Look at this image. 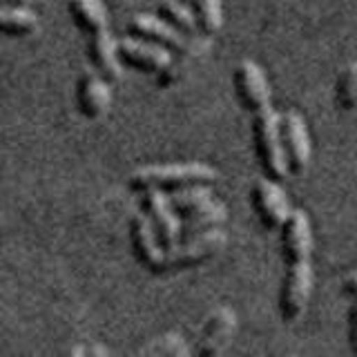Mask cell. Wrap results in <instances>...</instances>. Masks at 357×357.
<instances>
[{
  "instance_id": "1",
  "label": "cell",
  "mask_w": 357,
  "mask_h": 357,
  "mask_svg": "<svg viewBox=\"0 0 357 357\" xmlns=\"http://www.w3.org/2000/svg\"><path fill=\"white\" fill-rule=\"evenodd\" d=\"M282 255L286 264L282 293H279V315L286 324H295L306 312L312 293V230L304 210H293L284 221Z\"/></svg>"
},
{
  "instance_id": "2",
  "label": "cell",
  "mask_w": 357,
  "mask_h": 357,
  "mask_svg": "<svg viewBox=\"0 0 357 357\" xmlns=\"http://www.w3.org/2000/svg\"><path fill=\"white\" fill-rule=\"evenodd\" d=\"M219 172L208 163H170V165H143L130 174V188L134 192L143 190H178L185 185H212Z\"/></svg>"
},
{
  "instance_id": "3",
  "label": "cell",
  "mask_w": 357,
  "mask_h": 357,
  "mask_svg": "<svg viewBox=\"0 0 357 357\" xmlns=\"http://www.w3.org/2000/svg\"><path fill=\"white\" fill-rule=\"evenodd\" d=\"M252 116V139H255V152L259 159L261 170L273 181H282L290 176L284 150H282V137H279V114L273 105H266L250 112Z\"/></svg>"
},
{
  "instance_id": "4",
  "label": "cell",
  "mask_w": 357,
  "mask_h": 357,
  "mask_svg": "<svg viewBox=\"0 0 357 357\" xmlns=\"http://www.w3.org/2000/svg\"><path fill=\"white\" fill-rule=\"evenodd\" d=\"M130 36L145 38L150 43L161 45V47L170 50L174 54H183V56H201L210 50V40L208 38H199V36H190V33L178 31L172 27L170 22H165L159 16L152 14H137L128 25Z\"/></svg>"
},
{
  "instance_id": "5",
  "label": "cell",
  "mask_w": 357,
  "mask_h": 357,
  "mask_svg": "<svg viewBox=\"0 0 357 357\" xmlns=\"http://www.w3.org/2000/svg\"><path fill=\"white\" fill-rule=\"evenodd\" d=\"M226 243H228V234L221 228H212L201 234H195V237L181 239L172 250L165 252L163 273L183 271V268H195L199 264H204L210 257L221 252Z\"/></svg>"
},
{
  "instance_id": "6",
  "label": "cell",
  "mask_w": 357,
  "mask_h": 357,
  "mask_svg": "<svg viewBox=\"0 0 357 357\" xmlns=\"http://www.w3.org/2000/svg\"><path fill=\"white\" fill-rule=\"evenodd\" d=\"M279 137H282V150L290 176H301L310 165V137L304 116L297 112H284L279 114Z\"/></svg>"
},
{
  "instance_id": "7",
  "label": "cell",
  "mask_w": 357,
  "mask_h": 357,
  "mask_svg": "<svg viewBox=\"0 0 357 357\" xmlns=\"http://www.w3.org/2000/svg\"><path fill=\"white\" fill-rule=\"evenodd\" d=\"M143 210L150 217L152 226L159 234L161 245L167 250H172L181 239V217L176 215L170 199L163 190H143Z\"/></svg>"
},
{
  "instance_id": "8",
  "label": "cell",
  "mask_w": 357,
  "mask_h": 357,
  "mask_svg": "<svg viewBox=\"0 0 357 357\" xmlns=\"http://www.w3.org/2000/svg\"><path fill=\"white\" fill-rule=\"evenodd\" d=\"M116 52L123 63L130 67H137V70L145 74L159 76L165 67L172 63L170 50H165L161 45L150 43L145 38H137V36H126L116 40Z\"/></svg>"
},
{
  "instance_id": "9",
  "label": "cell",
  "mask_w": 357,
  "mask_h": 357,
  "mask_svg": "<svg viewBox=\"0 0 357 357\" xmlns=\"http://www.w3.org/2000/svg\"><path fill=\"white\" fill-rule=\"evenodd\" d=\"M252 206L257 210V217L268 230H279L284 226V221L290 217L288 197L277 181L273 178H259L252 185Z\"/></svg>"
},
{
  "instance_id": "10",
  "label": "cell",
  "mask_w": 357,
  "mask_h": 357,
  "mask_svg": "<svg viewBox=\"0 0 357 357\" xmlns=\"http://www.w3.org/2000/svg\"><path fill=\"white\" fill-rule=\"evenodd\" d=\"M234 89H237L239 103L248 114L259 107L273 105L268 78L255 61H241L237 65V70H234Z\"/></svg>"
},
{
  "instance_id": "11",
  "label": "cell",
  "mask_w": 357,
  "mask_h": 357,
  "mask_svg": "<svg viewBox=\"0 0 357 357\" xmlns=\"http://www.w3.org/2000/svg\"><path fill=\"white\" fill-rule=\"evenodd\" d=\"M130 237H132V248L137 259L148 268L150 273H163L165 264V248L159 241L150 217L145 215H134L130 223Z\"/></svg>"
},
{
  "instance_id": "12",
  "label": "cell",
  "mask_w": 357,
  "mask_h": 357,
  "mask_svg": "<svg viewBox=\"0 0 357 357\" xmlns=\"http://www.w3.org/2000/svg\"><path fill=\"white\" fill-rule=\"evenodd\" d=\"M234 331H237V312L228 306L212 310L204 324V331H201L197 355L201 357L221 355L226 351V346L230 344Z\"/></svg>"
},
{
  "instance_id": "13",
  "label": "cell",
  "mask_w": 357,
  "mask_h": 357,
  "mask_svg": "<svg viewBox=\"0 0 357 357\" xmlns=\"http://www.w3.org/2000/svg\"><path fill=\"white\" fill-rule=\"evenodd\" d=\"M112 83L107 78H103L96 72H87L81 76L78 81V89H76V103H78V112L89 119L96 121L100 116L107 114V109L112 105Z\"/></svg>"
},
{
  "instance_id": "14",
  "label": "cell",
  "mask_w": 357,
  "mask_h": 357,
  "mask_svg": "<svg viewBox=\"0 0 357 357\" xmlns=\"http://www.w3.org/2000/svg\"><path fill=\"white\" fill-rule=\"evenodd\" d=\"M116 40L114 33L103 31V33H94L89 36L87 40V54H89V61L96 67V72L107 78L109 83H116L121 81L123 76V67H121V59H119V52H116Z\"/></svg>"
},
{
  "instance_id": "15",
  "label": "cell",
  "mask_w": 357,
  "mask_h": 357,
  "mask_svg": "<svg viewBox=\"0 0 357 357\" xmlns=\"http://www.w3.org/2000/svg\"><path fill=\"white\" fill-rule=\"evenodd\" d=\"M74 25L87 36L109 31V14L103 0H70L67 3Z\"/></svg>"
},
{
  "instance_id": "16",
  "label": "cell",
  "mask_w": 357,
  "mask_h": 357,
  "mask_svg": "<svg viewBox=\"0 0 357 357\" xmlns=\"http://www.w3.org/2000/svg\"><path fill=\"white\" fill-rule=\"evenodd\" d=\"M226 219H228V208L221 201L212 199L206 206H201L199 210L185 215V219H181V239L195 237V234H201L212 228H221V223H226Z\"/></svg>"
},
{
  "instance_id": "17",
  "label": "cell",
  "mask_w": 357,
  "mask_h": 357,
  "mask_svg": "<svg viewBox=\"0 0 357 357\" xmlns=\"http://www.w3.org/2000/svg\"><path fill=\"white\" fill-rule=\"evenodd\" d=\"M38 29V14L25 5H0V33L29 36Z\"/></svg>"
},
{
  "instance_id": "18",
  "label": "cell",
  "mask_w": 357,
  "mask_h": 357,
  "mask_svg": "<svg viewBox=\"0 0 357 357\" xmlns=\"http://www.w3.org/2000/svg\"><path fill=\"white\" fill-rule=\"evenodd\" d=\"M159 18H163L165 22H170L172 27H176L178 31L190 33V36H197V18L195 11L185 0H161L159 3Z\"/></svg>"
},
{
  "instance_id": "19",
  "label": "cell",
  "mask_w": 357,
  "mask_h": 357,
  "mask_svg": "<svg viewBox=\"0 0 357 357\" xmlns=\"http://www.w3.org/2000/svg\"><path fill=\"white\" fill-rule=\"evenodd\" d=\"M335 105L346 114L357 112V61L344 65L340 72L337 83H335Z\"/></svg>"
},
{
  "instance_id": "20",
  "label": "cell",
  "mask_w": 357,
  "mask_h": 357,
  "mask_svg": "<svg viewBox=\"0 0 357 357\" xmlns=\"http://www.w3.org/2000/svg\"><path fill=\"white\" fill-rule=\"evenodd\" d=\"M174 208L176 215H190V212L199 210L201 206H206L208 201H212V190L210 185H185L172 190V195L167 197Z\"/></svg>"
},
{
  "instance_id": "21",
  "label": "cell",
  "mask_w": 357,
  "mask_h": 357,
  "mask_svg": "<svg viewBox=\"0 0 357 357\" xmlns=\"http://www.w3.org/2000/svg\"><path fill=\"white\" fill-rule=\"evenodd\" d=\"M137 355H141V357H185V355H190V346L183 335L163 333L161 337H156L150 344H145L143 349H139Z\"/></svg>"
},
{
  "instance_id": "22",
  "label": "cell",
  "mask_w": 357,
  "mask_h": 357,
  "mask_svg": "<svg viewBox=\"0 0 357 357\" xmlns=\"http://www.w3.org/2000/svg\"><path fill=\"white\" fill-rule=\"evenodd\" d=\"M190 3H192L197 25L206 36H212V33H217L221 29V25H223L221 0H190Z\"/></svg>"
},
{
  "instance_id": "23",
  "label": "cell",
  "mask_w": 357,
  "mask_h": 357,
  "mask_svg": "<svg viewBox=\"0 0 357 357\" xmlns=\"http://www.w3.org/2000/svg\"><path fill=\"white\" fill-rule=\"evenodd\" d=\"M349 344H351V351L357 355V297L349 310Z\"/></svg>"
},
{
  "instance_id": "24",
  "label": "cell",
  "mask_w": 357,
  "mask_h": 357,
  "mask_svg": "<svg viewBox=\"0 0 357 357\" xmlns=\"http://www.w3.org/2000/svg\"><path fill=\"white\" fill-rule=\"evenodd\" d=\"M342 290L349 297H357V271H353V273H349L344 279H342Z\"/></svg>"
},
{
  "instance_id": "25",
  "label": "cell",
  "mask_w": 357,
  "mask_h": 357,
  "mask_svg": "<svg viewBox=\"0 0 357 357\" xmlns=\"http://www.w3.org/2000/svg\"><path fill=\"white\" fill-rule=\"evenodd\" d=\"M109 351L105 349V346H89V349H85V357H107Z\"/></svg>"
},
{
  "instance_id": "26",
  "label": "cell",
  "mask_w": 357,
  "mask_h": 357,
  "mask_svg": "<svg viewBox=\"0 0 357 357\" xmlns=\"http://www.w3.org/2000/svg\"><path fill=\"white\" fill-rule=\"evenodd\" d=\"M33 0H0V5H25L29 7Z\"/></svg>"
}]
</instances>
